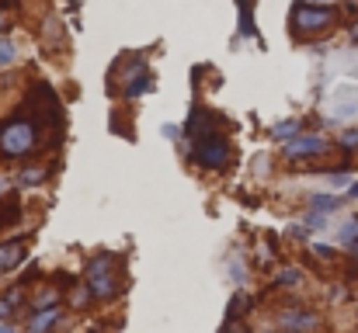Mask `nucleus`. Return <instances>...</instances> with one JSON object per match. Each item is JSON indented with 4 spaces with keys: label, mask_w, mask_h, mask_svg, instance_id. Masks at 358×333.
<instances>
[{
    "label": "nucleus",
    "mask_w": 358,
    "mask_h": 333,
    "mask_svg": "<svg viewBox=\"0 0 358 333\" xmlns=\"http://www.w3.org/2000/svg\"><path fill=\"white\" fill-rule=\"evenodd\" d=\"M352 42H358V21L352 24Z\"/></svg>",
    "instance_id": "obj_26"
},
{
    "label": "nucleus",
    "mask_w": 358,
    "mask_h": 333,
    "mask_svg": "<svg viewBox=\"0 0 358 333\" xmlns=\"http://www.w3.org/2000/svg\"><path fill=\"white\" fill-rule=\"evenodd\" d=\"M14 56H17V49H14L10 42H0V66H10Z\"/></svg>",
    "instance_id": "obj_18"
},
{
    "label": "nucleus",
    "mask_w": 358,
    "mask_h": 333,
    "mask_svg": "<svg viewBox=\"0 0 358 333\" xmlns=\"http://www.w3.org/2000/svg\"><path fill=\"white\" fill-rule=\"evenodd\" d=\"M303 281V271L299 267H285L282 274H278V285H285V288H292V285H299Z\"/></svg>",
    "instance_id": "obj_16"
},
{
    "label": "nucleus",
    "mask_w": 358,
    "mask_h": 333,
    "mask_svg": "<svg viewBox=\"0 0 358 333\" xmlns=\"http://www.w3.org/2000/svg\"><path fill=\"white\" fill-rule=\"evenodd\" d=\"M348 246H352V257H355V264H358V239H352Z\"/></svg>",
    "instance_id": "obj_25"
},
{
    "label": "nucleus",
    "mask_w": 358,
    "mask_h": 333,
    "mask_svg": "<svg viewBox=\"0 0 358 333\" xmlns=\"http://www.w3.org/2000/svg\"><path fill=\"white\" fill-rule=\"evenodd\" d=\"M296 132H299V121H278V125L271 128V135H275V139H292Z\"/></svg>",
    "instance_id": "obj_15"
},
{
    "label": "nucleus",
    "mask_w": 358,
    "mask_h": 333,
    "mask_svg": "<svg viewBox=\"0 0 358 333\" xmlns=\"http://www.w3.org/2000/svg\"><path fill=\"white\" fill-rule=\"evenodd\" d=\"M345 7H348V14H358V0H348Z\"/></svg>",
    "instance_id": "obj_24"
},
{
    "label": "nucleus",
    "mask_w": 358,
    "mask_h": 333,
    "mask_svg": "<svg viewBox=\"0 0 358 333\" xmlns=\"http://www.w3.org/2000/svg\"><path fill=\"white\" fill-rule=\"evenodd\" d=\"M341 146H345V149H358V128H352V132L341 135Z\"/></svg>",
    "instance_id": "obj_19"
},
{
    "label": "nucleus",
    "mask_w": 358,
    "mask_h": 333,
    "mask_svg": "<svg viewBox=\"0 0 358 333\" xmlns=\"http://www.w3.org/2000/svg\"><path fill=\"white\" fill-rule=\"evenodd\" d=\"M352 198H358V184H352Z\"/></svg>",
    "instance_id": "obj_27"
},
{
    "label": "nucleus",
    "mask_w": 358,
    "mask_h": 333,
    "mask_svg": "<svg viewBox=\"0 0 358 333\" xmlns=\"http://www.w3.org/2000/svg\"><path fill=\"white\" fill-rule=\"evenodd\" d=\"M306 225H310V229H320V225H324V212H317V209H313V212H310V219H306Z\"/></svg>",
    "instance_id": "obj_22"
},
{
    "label": "nucleus",
    "mask_w": 358,
    "mask_h": 333,
    "mask_svg": "<svg viewBox=\"0 0 358 333\" xmlns=\"http://www.w3.org/2000/svg\"><path fill=\"white\" fill-rule=\"evenodd\" d=\"M278 327H285V330H313V327H317V316L292 309V313H285V316L278 320Z\"/></svg>",
    "instance_id": "obj_8"
},
{
    "label": "nucleus",
    "mask_w": 358,
    "mask_h": 333,
    "mask_svg": "<svg viewBox=\"0 0 358 333\" xmlns=\"http://www.w3.org/2000/svg\"><path fill=\"white\" fill-rule=\"evenodd\" d=\"M17 219H21V209H17L14 202H7V205L0 202V229H3V225H14Z\"/></svg>",
    "instance_id": "obj_13"
},
{
    "label": "nucleus",
    "mask_w": 358,
    "mask_h": 333,
    "mask_svg": "<svg viewBox=\"0 0 358 333\" xmlns=\"http://www.w3.org/2000/svg\"><path fill=\"white\" fill-rule=\"evenodd\" d=\"M188 132L199 135V139H202V135H213V132H216V118H213L209 111H195V114L188 118Z\"/></svg>",
    "instance_id": "obj_7"
},
{
    "label": "nucleus",
    "mask_w": 358,
    "mask_h": 333,
    "mask_svg": "<svg viewBox=\"0 0 358 333\" xmlns=\"http://www.w3.org/2000/svg\"><path fill=\"white\" fill-rule=\"evenodd\" d=\"M327 153V142L320 135H292L285 139V156L289 160H299V156H320Z\"/></svg>",
    "instance_id": "obj_5"
},
{
    "label": "nucleus",
    "mask_w": 358,
    "mask_h": 333,
    "mask_svg": "<svg viewBox=\"0 0 358 333\" xmlns=\"http://www.w3.org/2000/svg\"><path fill=\"white\" fill-rule=\"evenodd\" d=\"M0 195H3V181H0Z\"/></svg>",
    "instance_id": "obj_29"
},
{
    "label": "nucleus",
    "mask_w": 358,
    "mask_h": 333,
    "mask_svg": "<svg viewBox=\"0 0 358 333\" xmlns=\"http://www.w3.org/2000/svg\"><path fill=\"white\" fill-rule=\"evenodd\" d=\"M199 146L192 149V160L199 163V167H206V170H220V167H227V160H230V142L220 135V132H213V135H202V139H195Z\"/></svg>",
    "instance_id": "obj_3"
},
{
    "label": "nucleus",
    "mask_w": 358,
    "mask_h": 333,
    "mask_svg": "<svg viewBox=\"0 0 358 333\" xmlns=\"http://www.w3.org/2000/svg\"><path fill=\"white\" fill-rule=\"evenodd\" d=\"M59 320V309L56 306H42V313L31 320V330H45V327H52Z\"/></svg>",
    "instance_id": "obj_11"
},
{
    "label": "nucleus",
    "mask_w": 358,
    "mask_h": 333,
    "mask_svg": "<svg viewBox=\"0 0 358 333\" xmlns=\"http://www.w3.org/2000/svg\"><path fill=\"white\" fill-rule=\"evenodd\" d=\"M35 142H38L35 125H31V121H21V118L7 121L3 132H0V153H3V156H24V153L35 149Z\"/></svg>",
    "instance_id": "obj_2"
},
{
    "label": "nucleus",
    "mask_w": 358,
    "mask_h": 333,
    "mask_svg": "<svg viewBox=\"0 0 358 333\" xmlns=\"http://www.w3.org/2000/svg\"><path fill=\"white\" fill-rule=\"evenodd\" d=\"M10 302H14V299H0V316H7V313H10Z\"/></svg>",
    "instance_id": "obj_23"
},
{
    "label": "nucleus",
    "mask_w": 358,
    "mask_h": 333,
    "mask_svg": "<svg viewBox=\"0 0 358 333\" xmlns=\"http://www.w3.org/2000/svg\"><path fill=\"white\" fill-rule=\"evenodd\" d=\"M87 292L94 299H112L119 292V281H115V257L112 253H98L91 264H87Z\"/></svg>",
    "instance_id": "obj_1"
},
{
    "label": "nucleus",
    "mask_w": 358,
    "mask_h": 333,
    "mask_svg": "<svg viewBox=\"0 0 358 333\" xmlns=\"http://www.w3.org/2000/svg\"><path fill=\"white\" fill-rule=\"evenodd\" d=\"M139 70H143V66H136V73L129 77V87H125V98H139L143 91H150V77H146V73L139 77Z\"/></svg>",
    "instance_id": "obj_10"
},
{
    "label": "nucleus",
    "mask_w": 358,
    "mask_h": 333,
    "mask_svg": "<svg viewBox=\"0 0 358 333\" xmlns=\"http://www.w3.org/2000/svg\"><path fill=\"white\" fill-rule=\"evenodd\" d=\"M0 271H3V267H0Z\"/></svg>",
    "instance_id": "obj_31"
},
{
    "label": "nucleus",
    "mask_w": 358,
    "mask_h": 333,
    "mask_svg": "<svg viewBox=\"0 0 358 333\" xmlns=\"http://www.w3.org/2000/svg\"><path fill=\"white\" fill-rule=\"evenodd\" d=\"M21 260H24V250H21V243H7V246H0V267H3V271L17 267Z\"/></svg>",
    "instance_id": "obj_9"
},
{
    "label": "nucleus",
    "mask_w": 358,
    "mask_h": 333,
    "mask_svg": "<svg viewBox=\"0 0 358 333\" xmlns=\"http://www.w3.org/2000/svg\"><path fill=\"white\" fill-rule=\"evenodd\" d=\"M310 3H324V0H310Z\"/></svg>",
    "instance_id": "obj_28"
},
{
    "label": "nucleus",
    "mask_w": 358,
    "mask_h": 333,
    "mask_svg": "<svg viewBox=\"0 0 358 333\" xmlns=\"http://www.w3.org/2000/svg\"><path fill=\"white\" fill-rule=\"evenodd\" d=\"M0 24H3V14H0Z\"/></svg>",
    "instance_id": "obj_30"
},
{
    "label": "nucleus",
    "mask_w": 358,
    "mask_h": 333,
    "mask_svg": "<svg viewBox=\"0 0 358 333\" xmlns=\"http://www.w3.org/2000/svg\"><path fill=\"white\" fill-rule=\"evenodd\" d=\"M42 177H45V170H24V174H21V181H24V184H38Z\"/></svg>",
    "instance_id": "obj_20"
},
{
    "label": "nucleus",
    "mask_w": 358,
    "mask_h": 333,
    "mask_svg": "<svg viewBox=\"0 0 358 333\" xmlns=\"http://www.w3.org/2000/svg\"><path fill=\"white\" fill-rule=\"evenodd\" d=\"M341 243H352V239H358V219H352V222H345L341 225V236H338Z\"/></svg>",
    "instance_id": "obj_17"
},
{
    "label": "nucleus",
    "mask_w": 358,
    "mask_h": 333,
    "mask_svg": "<svg viewBox=\"0 0 358 333\" xmlns=\"http://www.w3.org/2000/svg\"><path fill=\"white\" fill-rule=\"evenodd\" d=\"M240 35H254V24H250V0H240Z\"/></svg>",
    "instance_id": "obj_14"
},
{
    "label": "nucleus",
    "mask_w": 358,
    "mask_h": 333,
    "mask_svg": "<svg viewBox=\"0 0 358 333\" xmlns=\"http://www.w3.org/2000/svg\"><path fill=\"white\" fill-rule=\"evenodd\" d=\"M334 118H348V114H355L358 111V94H352L348 87H338V94H334Z\"/></svg>",
    "instance_id": "obj_6"
},
{
    "label": "nucleus",
    "mask_w": 358,
    "mask_h": 333,
    "mask_svg": "<svg viewBox=\"0 0 358 333\" xmlns=\"http://www.w3.org/2000/svg\"><path fill=\"white\" fill-rule=\"evenodd\" d=\"M310 205H313L317 212H324V216H327V212L341 209V198H331V195H313V198H310Z\"/></svg>",
    "instance_id": "obj_12"
},
{
    "label": "nucleus",
    "mask_w": 358,
    "mask_h": 333,
    "mask_svg": "<svg viewBox=\"0 0 358 333\" xmlns=\"http://www.w3.org/2000/svg\"><path fill=\"white\" fill-rule=\"evenodd\" d=\"M331 21H334V10L331 7H317V3H296L292 7V31L296 35L324 31V28H331Z\"/></svg>",
    "instance_id": "obj_4"
},
{
    "label": "nucleus",
    "mask_w": 358,
    "mask_h": 333,
    "mask_svg": "<svg viewBox=\"0 0 358 333\" xmlns=\"http://www.w3.org/2000/svg\"><path fill=\"white\" fill-rule=\"evenodd\" d=\"M310 253H317V257H324V260H331V257H334V250H331V246H324V243H313V246H310Z\"/></svg>",
    "instance_id": "obj_21"
}]
</instances>
